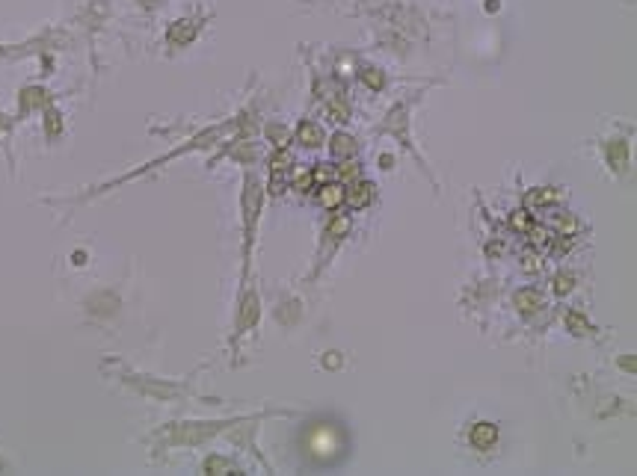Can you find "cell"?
Wrapping results in <instances>:
<instances>
[{"mask_svg":"<svg viewBox=\"0 0 637 476\" xmlns=\"http://www.w3.org/2000/svg\"><path fill=\"white\" fill-rule=\"evenodd\" d=\"M421 101V92H412L409 98H401L398 104H394L389 112H386V119H382L377 127H374V134H391L394 139L401 142V146H406V151L415 157L418 160V166L427 172V166H424V160H421V154L415 151V146H412V136H409V112H412V107Z\"/></svg>","mask_w":637,"mask_h":476,"instance_id":"obj_1","label":"cell"},{"mask_svg":"<svg viewBox=\"0 0 637 476\" xmlns=\"http://www.w3.org/2000/svg\"><path fill=\"white\" fill-rule=\"evenodd\" d=\"M305 456L315 461H332L338 450L344 446V441L338 438V429L332 423H315L305 432Z\"/></svg>","mask_w":637,"mask_h":476,"instance_id":"obj_2","label":"cell"},{"mask_svg":"<svg viewBox=\"0 0 637 476\" xmlns=\"http://www.w3.org/2000/svg\"><path fill=\"white\" fill-rule=\"evenodd\" d=\"M244 210H246V246H244V257H249L252 234H255V216H258V210H261V186H258V181H255V175H246Z\"/></svg>","mask_w":637,"mask_h":476,"instance_id":"obj_3","label":"cell"},{"mask_svg":"<svg viewBox=\"0 0 637 476\" xmlns=\"http://www.w3.org/2000/svg\"><path fill=\"white\" fill-rule=\"evenodd\" d=\"M469 441L477 450H492L498 444V426L495 423H474L472 432H469Z\"/></svg>","mask_w":637,"mask_h":476,"instance_id":"obj_4","label":"cell"},{"mask_svg":"<svg viewBox=\"0 0 637 476\" xmlns=\"http://www.w3.org/2000/svg\"><path fill=\"white\" fill-rule=\"evenodd\" d=\"M296 136H300V142H305V146H320V142H323V131L315 122H303L300 131H296Z\"/></svg>","mask_w":637,"mask_h":476,"instance_id":"obj_5","label":"cell"},{"mask_svg":"<svg viewBox=\"0 0 637 476\" xmlns=\"http://www.w3.org/2000/svg\"><path fill=\"white\" fill-rule=\"evenodd\" d=\"M341 198H344V193H341V186H338V184L335 186L332 184L323 186V205H338Z\"/></svg>","mask_w":637,"mask_h":476,"instance_id":"obj_6","label":"cell"},{"mask_svg":"<svg viewBox=\"0 0 637 476\" xmlns=\"http://www.w3.org/2000/svg\"><path fill=\"white\" fill-rule=\"evenodd\" d=\"M353 151H356L353 139L344 136V134H338V136H335V154H353Z\"/></svg>","mask_w":637,"mask_h":476,"instance_id":"obj_7","label":"cell"},{"mask_svg":"<svg viewBox=\"0 0 637 476\" xmlns=\"http://www.w3.org/2000/svg\"><path fill=\"white\" fill-rule=\"evenodd\" d=\"M362 80L371 86V89H379V86H382V75H379L377 68H365V71H362Z\"/></svg>","mask_w":637,"mask_h":476,"instance_id":"obj_8","label":"cell"},{"mask_svg":"<svg viewBox=\"0 0 637 476\" xmlns=\"http://www.w3.org/2000/svg\"><path fill=\"white\" fill-rule=\"evenodd\" d=\"M205 470H232V465H229V461H222V458H208Z\"/></svg>","mask_w":637,"mask_h":476,"instance_id":"obj_9","label":"cell"}]
</instances>
